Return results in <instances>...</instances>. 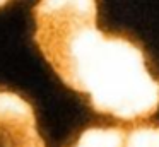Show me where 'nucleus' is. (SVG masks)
<instances>
[{
    "mask_svg": "<svg viewBox=\"0 0 159 147\" xmlns=\"http://www.w3.org/2000/svg\"><path fill=\"white\" fill-rule=\"evenodd\" d=\"M34 41L67 87L86 94L93 109L132 122L159 108V82L142 50L98 27L96 0H39Z\"/></svg>",
    "mask_w": 159,
    "mask_h": 147,
    "instance_id": "obj_1",
    "label": "nucleus"
},
{
    "mask_svg": "<svg viewBox=\"0 0 159 147\" xmlns=\"http://www.w3.org/2000/svg\"><path fill=\"white\" fill-rule=\"evenodd\" d=\"M0 147H45L33 106L11 91H0Z\"/></svg>",
    "mask_w": 159,
    "mask_h": 147,
    "instance_id": "obj_2",
    "label": "nucleus"
},
{
    "mask_svg": "<svg viewBox=\"0 0 159 147\" xmlns=\"http://www.w3.org/2000/svg\"><path fill=\"white\" fill-rule=\"evenodd\" d=\"M72 147H159V125L91 126Z\"/></svg>",
    "mask_w": 159,
    "mask_h": 147,
    "instance_id": "obj_3",
    "label": "nucleus"
},
{
    "mask_svg": "<svg viewBox=\"0 0 159 147\" xmlns=\"http://www.w3.org/2000/svg\"><path fill=\"white\" fill-rule=\"evenodd\" d=\"M7 2H9V0H0V7H2V5H5Z\"/></svg>",
    "mask_w": 159,
    "mask_h": 147,
    "instance_id": "obj_4",
    "label": "nucleus"
}]
</instances>
